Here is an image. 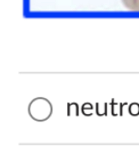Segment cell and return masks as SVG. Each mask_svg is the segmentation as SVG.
I'll return each instance as SVG.
<instances>
[{
    "mask_svg": "<svg viewBox=\"0 0 139 146\" xmlns=\"http://www.w3.org/2000/svg\"><path fill=\"white\" fill-rule=\"evenodd\" d=\"M124 7L132 11H139V0H122Z\"/></svg>",
    "mask_w": 139,
    "mask_h": 146,
    "instance_id": "obj_1",
    "label": "cell"
}]
</instances>
